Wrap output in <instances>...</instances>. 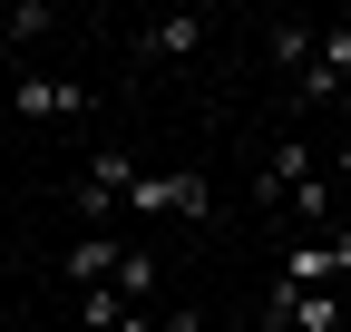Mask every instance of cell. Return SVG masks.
Returning a JSON list of instances; mask_svg holds the SVG:
<instances>
[{
	"label": "cell",
	"mask_w": 351,
	"mask_h": 332,
	"mask_svg": "<svg viewBox=\"0 0 351 332\" xmlns=\"http://www.w3.org/2000/svg\"><path fill=\"white\" fill-rule=\"evenodd\" d=\"M127 195H137V156H127V147H98V156L78 166V186H69V205H78V235L117 225V215H127Z\"/></svg>",
	"instance_id": "cell-1"
},
{
	"label": "cell",
	"mask_w": 351,
	"mask_h": 332,
	"mask_svg": "<svg viewBox=\"0 0 351 332\" xmlns=\"http://www.w3.org/2000/svg\"><path fill=\"white\" fill-rule=\"evenodd\" d=\"M215 225V176H195V166H166V176H137V195H127V225Z\"/></svg>",
	"instance_id": "cell-2"
},
{
	"label": "cell",
	"mask_w": 351,
	"mask_h": 332,
	"mask_svg": "<svg viewBox=\"0 0 351 332\" xmlns=\"http://www.w3.org/2000/svg\"><path fill=\"white\" fill-rule=\"evenodd\" d=\"M205 39H215V20H205V10H156V20H137L127 59H137V69H176V59H195Z\"/></svg>",
	"instance_id": "cell-3"
},
{
	"label": "cell",
	"mask_w": 351,
	"mask_h": 332,
	"mask_svg": "<svg viewBox=\"0 0 351 332\" xmlns=\"http://www.w3.org/2000/svg\"><path fill=\"white\" fill-rule=\"evenodd\" d=\"M313 176H322V156L302 147V137H283V147H263V166H254V195H263V205H293Z\"/></svg>",
	"instance_id": "cell-4"
},
{
	"label": "cell",
	"mask_w": 351,
	"mask_h": 332,
	"mask_svg": "<svg viewBox=\"0 0 351 332\" xmlns=\"http://www.w3.org/2000/svg\"><path fill=\"white\" fill-rule=\"evenodd\" d=\"M127 244H137V235H117V225H98V235H78L69 254H59V274L78 283V294H98V283H117V264H127Z\"/></svg>",
	"instance_id": "cell-5"
},
{
	"label": "cell",
	"mask_w": 351,
	"mask_h": 332,
	"mask_svg": "<svg viewBox=\"0 0 351 332\" xmlns=\"http://www.w3.org/2000/svg\"><path fill=\"white\" fill-rule=\"evenodd\" d=\"M88 108V88H78V78H10V117H29V128H49V117H78Z\"/></svg>",
	"instance_id": "cell-6"
},
{
	"label": "cell",
	"mask_w": 351,
	"mask_h": 332,
	"mask_svg": "<svg viewBox=\"0 0 351 332\" xmlns=\"http://www.w3.org/2000/svg\"><path fill=\"white\" fill-rule=\"evenodd\" d=\"M263 322H283V332H341V322H351V303H341V294H293V283H274Z\"/></svg>",
	"instance_id": "cell-7"
},
{
	"label": "cell",
	"mask_w": 351,
	"mask_h": 332,
	"mask_svg": "<svg viewBox=\"0 0 351 332\" xmlns=\"http://www.w3.org/2000/svg\"><path fill=\"white\" fill-rule=\"evenodd\" d=\"M313 49H322V20H274V29H263V59H274V69H313Z\"/></svg>",
	"instance_id": "cell-8"
},
{
	"label": "cell",
	"mask_w": 351,
	"mask_h": 332,
	"mask_svg": "<svg viewBox=\"0 0 351 332\" xmlns=\"http://www.w3.org/2000/svg\"><path fill=\"white\" fill-rule=\"evenodd\" d=\"M117 294L137 303V313H166V264L147 254V244H127V264H117Z\"/></svg>",
	"instance_id": "cell-9"
},
{
	"label": "cell",
	"mask_w": 351,
	"mask_h": 332,
	"mask_svg": "<svg viewBox=\"0 0 351 332\" xmlns=\"http://www.w3.org/2000/svg\"><path fill=\"white\" fill-rule=\"evenodd\" d=\"M49 29H59V10H39V0H10V10H0V39H20V49L49 39Z\"/></svg>",
	"instance_id": "cell-10"
},
{
	"label": "cell",
	"mask_w": 351,
	"mask_h": 332,
	"mask_svg": "<svg viewBox=\"0 0 351 332\" xmlns=\"http://www.w3.org/2000/svg\"><path fill=\"white\" fill-rule=\"evenodd\" d=\"M313 69H322V78H351V29H341V20L322 29V49H313Z\"/></svg>",
	"instance_id": "cell-11"
},
{
	"label": "cell",
	"mask_w": 351,
	"mask_h": 332,
	"mask_svg": "<svg viewBox=\"0 0 351 332\" xmlns=\"http://www.w3.org/2000/svg\"><path fill=\"white\" fill-rule=\"evenodd\" d=\"M332 176H351V147H332Z\"/></svg>",
	"instance_id": "cell-12"
},
{
	"label": "cell",
	"mask_w": 351,
	"mask_h": 332,
	"mask_svg": "<svg viewBox=\"0 0 351 332\" xmlns=\"http://www.w3.org/2000/svg\"><path fill=\"white\" fill-rule=\"evenodd\" d=\"M254 332H283V322H254Z\"/></svg>",
	"instance_id": "cell-13"
}]
</instances>
